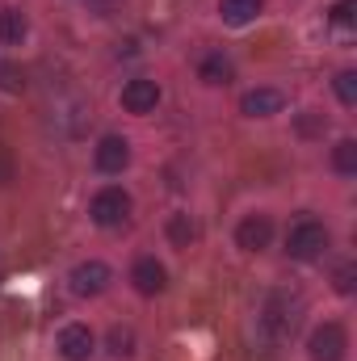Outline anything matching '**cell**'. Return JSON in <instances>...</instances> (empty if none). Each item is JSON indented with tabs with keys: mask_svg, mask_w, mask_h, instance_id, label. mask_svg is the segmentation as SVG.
I'll return each instance as SVG.
<instances>
[{
	"mask_svg": "<svg viewBox=\"0 0 357 361\" xmlns=\"http://www.w3.org/2000/svg\"><path fill=\"white\" fill-rule=\"evenodd\" d=\"M307 353H311V361H345V353H349L345 328L341 324H320L307 341Z\"/></svg>",
	"mask_w": 357,
	"mask_h": 361,
	"instance_id": "3957f363",
	"label": "cell"
},
{
	"mask_svg": "<svg viewBox=\"0 0 357 361\" xmlns=\"http://www.w3.org/2000/svg\"><path fill=\"white\" fill-rule=\"evenodd\" d=\"M97 169L101 173H122L126 164H131V143L122 139V135H105L101 143H97Z\"/></svg>",
	"mask_w": 357,
	"mask_h": 361,
	"instance_id": "8992f818",
	"label": "cell"
},
{
	"mask_svg": "<svg viewBox=\"0 0 357 361\" xmlns=\"http://www.w3.org/2000/svg\"><path fill=\"white\" fill-rule=\"evenodd\" d=\"M198 76H202L206 85H227V80H231V59H227L223 51H210V55L198 63Z\"/></svg>",
	"mask_w": 357,
	"mask_h": 361,
	"instance_id": "8fae6325",
	"label": "cell"
},
{
	"mask_svg": "<svg viewBox=\"0 0 357 361\" xmlns=\"http://www.w3.org/2000/svg\"><path fill=\"white\" fill-rule=\"evenodd\" d=\"M109 353L114 357H131L135 353V332L131 328H114L109 332Z\"/></svg>",
	"mask_w": 357,
	"mask_h": 361,
	"instance_id": "2e32d148",
	"label": "cell"
},
{
	"mask_svg": "<svg viewBox=\"0 0 357 361\" xmlns=\"http://www.w3.org/2000/svg\"><path fill=\"white\" fill-rule=\"evenodd\" d=\"M25 30H30V21L21 8H0V42L4 47H17L25 38Z\"/></svg>",
	"mask_w": 357,
	"mask_h": 361,
	"instance_id": "7c38bea8",
	"label": "cell"
},
{
	"mask_svg": "<svg viewBox=\"0 0 357 361\" xmlns=\"http://www.w3.org/2000/svg\"><path fill=\"white\" fill-rule=\"evenodd\" d=\"M0 76H4V89H8V92L21 89V80H17V72H13V68H0Z\"/></svg>",
	"mask_w": 357,
	"mask_h": 361,
	"instance_id": "ffe728a7",
	"label": "cell"
},
{
	"mask_svg": "<svg viewBox=\"0 0 357 361\" xmlns=\"http://www.w3.org/2000/svg\"><path fill=\"white\" fill-rule=\"evenodd\" d=\"M131 281H135L139 294H160L164 281H169V273H164V265H160L156 257H139L135 269H131Z\"/></svg>",
	"mask_w": 357,
	"mask_h": 361,
	"instance_id": "ba28073f",
	"label": "cell"
},
{
	"mask_svg": "<svg viewBox=\"0 0 357 361\" xmlns=\"http://www.w3.org/2000/svg\"><path fill=\"white\" fill-rule=\"evenodd\" d=\"M169 240H173L177 248H189V240H193V223H189V214H173V219H169Z\"/></svg>",
	"mask_w": 357,
	"mask_h": 361,
	"instance_id": "9a60e30c",
	"label": "cell"
},
{
	"mask_svg": "<svg viewBox=\"0 0 357 361\" xmlns=\"http://www.w3.org/2000/svg\"><path fill=\"white\" fill-rule=\"evenodd\" d=\"M89 214H92V223H97V227H118V223H126V214H131V193H126V189H118V185L101 189V193L92 197Z\"/></svg>",
	"mask_w": 357,
	"mask_h": 361,
	"instance_id": "7a4b0ae2",
	"label": "cell"
},
{
	"mask_svg": "<svg viewBox=\"0 0 357 361\" xmlns=\"http://www.w3.org/2000/svg\"><path fill=\"white\" fill-rule=\"evenodd\" d=\"M109 281H114L109 265H101V261H85V265H76V269H72V294L89 298V294H101Z\"/></svg>",
	"mask_w": 357,
	"mask_h": 361,
	"instance_id": "277c9868",
	"label": "cell"
},
{
	"mask_svg": "<svg viewBox=\"0 0 357 361\" xmlns=\"http://www.w3.org/2000/svg\"><path fill=\"white\" fill-rule=\"evenodd\" d=\"M337 97H341V105H357V72L337 76Z\"/></svg>",
	"mask_w": 357,
	"mask_h": 361,
	"instance_id": "e0dca14e",
	"label": "cell"
},
{
	"mask_svg": "<svg viewBox=\"0 0 357 361\" xmlns=\"http://www.w3.org/2000/svg\"><path fill=\"white\" fill-rule=\"evenodd\" d=\"M332 164H337V173H357V143L353 139H341L337 143V152H332Z\"/></svg>",
	"mask_w": 357,
	"mask_h": 361,
	"instance_id": "5bb4252c",
	"label": "cell"
},
{
	"mask_svg": "<svg viewBox=\"0 0 357 361\" xmlns=\"http://www.w3.org/2000/svg\"><path fill=\"white\" fill-rule=\"evenodd\" d=\"M261 4H265V0H219V13H223L227 25H248V21L261 13Z\"/></svg>",
	"mask_w": 357,
	"mask_h": 361,
	"instance_id": "4fadbf2b",
	"label": "cell"
},
{
	"mask_svg": "<svg viewBox=\"0 0 357 361\" xmlns=\"http://www.w3.org/2000/svg\"><path fill=\"white\" fill-rule=\"evenodd\" d=\"M286 252H290L294 261H315V257H324V252H328V227L315 223V219H298V223L290 227V235H286Z\"/></svg>",
	"mask_w": 357,
	"mask_h": 361,
	"instance_id": "6da1fadb",
	"label": "cell"
},
{
	"mask_svg": "<svg viewBox=\"0 0 357 361\" xmlns=\"http://www.w3.org/2000/svg\"><path fill=\"white\" fill-rule=\"evenodd\" d=\"M353 8H357V0H341V4H332V21H337V25H349V21H353Z\"/></svg>",
	"mask_w": 357,
	"mask_h": 361,
	"instance_id": "ac0fdd59",
	"label": "cell"
},
{
	"mask_svg": "<svg viewBox=\"0 0 357 361\" xmlns=\"http://www.w3.org/2000/svg\"><path fill=\"white\" fill-rule=\"evenodd\" d=\"M337 290L341 294H353V265H341L337 269Z\"/></svg>",
	"mask_w": 357,
	"mask_h": 361,
	"instance_id": "d6986e66",
	"label": "cell"
},
{
	"mask_svg": "<svg viewBox=\"0 0 357 361\" xmlns=\"http://www.w3.org/2000/svg\"><path fill=\"white\" fill-rule=\"evenodd\" d=\"M59 353L68 361H89L92 353V332L85 324H68L63 332H59Z\"/></svg>",
	"mask_w": 357,
	"mask_h": 361,
	"instance_id": "30bf717a",
	"label": "cell"
},
{
	"mask_svg": "<svg viewBox=\"0 0 357 361\" xmlns=\"http://www.w3.org/2000/svg\"><path fill=\"white\" fill-rule=\"evenodd\" d=\"M282 105H286V97L277 89H253L240 97V109L248 118H273V114H282Z\"/></svg>",
	"mask_w": 357,
	"mask_h": 361,
	"instance_id": "9c48e42d",
	"label": "cell"
},
{
	"mask_svg": "<svg viewBox=\"0 0 357 361\" xmlns=\"http://www.w3.org/2000/svg\"><path fill=\"white\" fill-rule=\"evenodd\" d=\"M160 105V85L156 80H131L122 89V109L126 114H152Z\"/></svg>",
	"mask_w": 357,
	"mask_h": 361,
	"instance_id": "52a82bcc",
	"label": "cell"
},
{
	"mask_svg": "<svg viewBox=\"0 0 357 361\" xmlns=\"http://www.w3.org/2000/svg\"><path fill=\"white\" fill-rule=\"evenodd\" d=\"M269 240H273L269 214H248V219L236 227V244H240L244 252H261V248H269Z\"/></svg>",
	"mask_w": 357,
	"mask_h": 361,
	"instance_id": "5b68a950",
	"label": "cell"
}]
</instances>
